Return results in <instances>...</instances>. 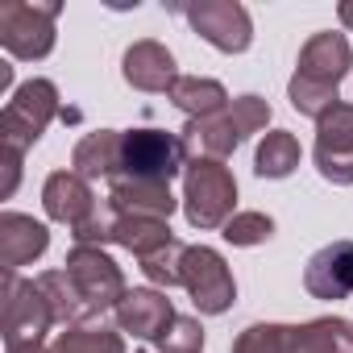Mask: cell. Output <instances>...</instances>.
Returning <instances> with one entry per match:
<instances>
[{"instance_id":"1","label":"cell","mask_w":353,"mask_h":353,"mask_svg":"<svg viewBox=\"0 0 353 353\" xmlns=\"http://www.w3.org/2000/svg\"><path fill=\"white\" fill-rule=\"evenodd\" d=\"M353 67V50L345 34H312L299 50V67L291 75V104L303 117H320L324 108H332L341 96V79Z\"/></svg>"},{"instance_id":"2","label":"cell","mask_w":353,"mask_h":353,"mask_svg":"<svg viewBox=\"0 0 353 353\" xmlns=\"http://www.w3.org/2000/svg\"><path fill=\"white\" fill-rule=\"evenodd\" d=\"M266 121H270V104L262 96H237L229 108H221L212 117H200V121H188L179 137H183L192 158L225 162L250 133L266 129Z\"/></svg>"},{"instance_id":"3","label":"cell","mask_w":353,"mask_h":353,"mask_svg":"<svg viewBox=\"0 0 353 353\" xmlns=\"http://www.w3.org/2000/svg\"><path fill=\"white\" fill-rule=\"evenodd\" d=\"M237 179L225 162L192 158L183 170V212L192 229H225L237 212Z\"/></svg>"},{"instance_id":"4","label":"cell","mask_w":353,"mask_h":353,"mask_svg":"<svg viewBox=\"0 0 353 353\" xmlns=\"http://www.w3.org/2000/svg\"><path fill=\"white\" fill-rule=\"evenodd\" d=\"M54 328V312L38 287V279H17L5 270V287H0V332H5V349H34L46 341Z\"/></svg>"},{"instance_id":"5","label":"cell","mask_w":353,"mask_h":353,"mask_svg":"<svg viewBox=\"0 0 353 353\" xmlns=\"http://www.w3.org/2000/svg\"><path fill=\"white\" fill-rule=\"evenodd\" d=\"M59 112H63L59 108V88L50 79H26L9 96L5 112H0V150H13V154L26 158V150L46 133V125Z\"/></svg>"},{"instance_id":"6","label":"cell","mask_w":353,"mask_h":353,"mask_svg":"<svg viewBox=\"0 0 353 353\" xmlns=\"http://www.w3.org/2000/svg\"><path fill=\"white\" fill-rule=\"evenodd\" d=\"M63 270H67V279H71L75 295L83 299V307H88V320H92V324H96V320H104L108 312H117V303L129 295L121 266H117L100 245H75V250L67 254Z\"/></svg>"},{"instance_id":"7","label":"cell","mask_w":353,"mask_h":353,"mask_svg":"<svg viewBox=\"0 0 353 353\" xmlns=\"http://www.w3.org/2000/svg\"><path fill=\"white\" fill-rule=\"evenodd\" d=\"M179 170H188V145H183L179 133H166V129H129V133H121V170L117 174L170 183Z\"/></svg>"},{"instance_id":"8","label":"cell","mask_w":353,"mask_h":353,"mask_svg":"<svg viewBox=\"0 0 353 353\" xmlns=\"http://www.w3.org/2000/svg\"><path fill=\"white\" fill-rule=\"evenodd\" d=\"M63 5H30V0H5L0 5V46L13 59H46L54 50V21Z\"/></svg>"},{"instance_id":"9","label":"cell","mask_w":353,"mask_h":353,"mask_svg":"<svg viewBox=\"0 0 353 353\" xmlns=\"http://www.w3.org/2000/svg\"><path fill=\"white\" fill-rule=\"evenodd\" d=\"M183 287H188L192 303L204 316H225L233 307V299H237V283H233L229 262L208 245H188V254H183Z\"/></svg>"},{"instance_id":"10","label":"cell","mask_w":353,"mask_h":353,"mask_svg":"<svg viewBox=\"0 0 353 353\" xmlns=\"http://www.w3.org/2000/svg\"><path fill=\"white\" fill-rule=\"evenodd\" d=\"M316 170L336 188H353V104L336 100L316 117Z\"/></svg>"},{"instance_id":"11","label":"cell","mask_w":353,"mask_h":353,"mask_svg":"<svg viewBox=\"0 0 353 353\" xmlns=\"http://www.w3.org/2000/svg\"><path fill=\"white\" fill-rule=\"evenodd\" d=\"M183 17L192 21V30L204 42H212L225 54H241L254 42V21H250L245 5H237V0H200V5L183 9Z\"/></svg>"},{"instance_id":"12","label":"cell","mask_w":353,"mask_h":353,"mask_svg":"<svg viewBox=\"0 0 353 353\" xmlns=\"http://www.w3.org/2000/svg\"><path fill=\"white\" fill-rule=\"evenodd\" d=\"M303 287L312 299H349L353 295V241H328L307 258Z\"/></svg>"},{"instance_id":"13","label":"cell","mask_w":353,"mask_h":353,"mask_svg":"<svg viewBox=\"0 0 353 353\" xmlns=\"http://www.w3.org/2000/svg\"><path fill=\"white\" fill-rule=\"evenodd\" d=\"M42 208H46L50 221H59L67 229H79L100 204H96V192H92V183L83 179V174L54 170L50 179H46V188H42Z\"/></svg>"},{"instance_id":"14","label":"cell","mask_w":353,"mask_h":353,"mask_svg":"<svg viewBox=\"0 0 353 353\" xmlns=\"http://www.w3.org/2000/svg\"><path fill=\"white\" fill-rule=\"evenodd\" d=\"M117 324L121 332L137 336V341H158L170 324H174V307L162 291L154 287H133L121 303H117Z\"/></svg>"},{"instance_id":"15","label":"cell","mask_w":353,"mask_h":353,"mask_svg":"<svg viewBox=\"0 0 353 353\" xmlns=\"http://www.w3.org/2000/svg\"><path fill=\"white\" fill-rule=\"evenodd\" d=\"M125 83L137 92H170L174 79H179V67H174V54L162 42H133L125 50Z\"/></svg>"},{"instance_id":"16","label":"cell","mask_w":353,"mask_h":353,"mask_svg":"<svg viewBox=\"0 0 353 353\" xmlns=\"http://www.w3.org/2000/svg\"><path fill=\"white\" fill-rule=\"evenodd\" d=\"M46 245H50V233L34 216H26V212H5V216H0V266H5V270L17 274L21 266L42 258Z\"/></svg>"},{"instance_id":"17","label":"cell","mask_w":353,"mask_h":353,"mask_svg":"<svg viewBox=\"0 0 353 353\" xmlns=\"http://www.w3.org/2000/svg\"><path fill=\"white\" fill-rule=\"evenodd\" d=\"M108 204L117 212H129V216H150V221H166L174 212V196H170V183H154V179H129V174H117L108 179Z\"/></svg>"},{"instance_id":"18","label":"cell","mask_w":353,"mask_h":353,"mask_svg":"<svg viewBox=\"0 0 353 353\" xmlns=\"http://www.w3.org/2000/svg\"><path fill=\"white\" fill-rule=\"evenodd\" d=\"M71 170L83 179H112L121 170V133L117 129H92L79 137L75 154H71Z\"/></svg>"},{"instance_id":"19","label":"cell","mask_w":353,"mask_h":353,"mask_svg":"<svg viewBox=\"0 0 353 353\" xmlns=\"http://www.w3.org/2000/svg\"><path fill=\"white\" fill-rule=\"evenodd\" d=\"M166 96H170L174 108H183V112H188V121H200V117H212V112L229 108V92H225V83H216V79H200V75H179Z\"/></svg>"},{"instance_id":"20","label":"cell","mask_w":353,"mask_h":353,"mask_svg":"<svg viewBox=\"0 0 353 353\" xmlns=\"http://www.w3.org/2000/svg\"><path fill=\"white\" fill-rule=\"evenodd\" d=\"M291 353H353V324L336 320V316L307 320L295 328Z\"/></svg>"},{"instance_id":"21","label":"cell","mask_w":353,"mask_h":353,"mask_svg":"<svg viewBox=\"0 0 353 353\" xmlns=\"http://www.w3.org/2000/svg\"><path fill=\"white\" fill-rule=\"evenodd\" d=\"M299 166V137L287 129H270L254 154V170L258 179H287V174Z\"/></svg>"},{"instance_id":"22","label":"cell","mask_w":353,"mask_h":353,"mask_svg":"<svg viewBox=\"0 0 353 353\" xmlns=\"http://www.w3.org/2000/svg\"><path fill=\"white\" fill-rule=\"evenodd\" d=\"M38 287H42L50 312H54V324H71V328H75V324H92L83 299L75 295V287H71V279H67V270H46V274H38Z\"/></svg>"},{"instance_id":"23","label":"cell","mask_w":353,"mask_h":353,"mask_svg":"<svg viewBox=\"0 0 353 353\" xmlns=\"http://www.w3.org/2000/svg\"><path fill=\"white\" fill-rule=\"evenodd\" d=\"M54 353H125V336L104 324H75L59 332Z\"/></svg>"},{"instance_id":"24","label":"cell","mask_w":353,"mask_h":353,"mask_svg":"<svg viewBox=\"0 0 353 353\" xmlns=\"http://www.w3.org/2000/svg\"><path fill=\"white\" fill-rule=\"evenodd\" d=\"M183 254H188V245L174 237V241H166L141 258V274L158 287H183Z\"/></svg>"},{"instance_id":"25","label":"cell","mask_w":353,"mask_h":353,"mask_svg":"<svg viewBox=\"0 0 353 353\" xmlns=\"http://www.w3.org/2000/svg\"><path fill=\"white\" fill-rule=\"evenodd\" d=\"M291 324H250L233 341V353H291Z\"/></svg>"},{"instance_id":"26","label":"cell","mask_w":353,"mask_h":353,"mask_svg":"<svg viewBox=\"0 0 353 353\" xmlns=\"http://www.w3.org/2000/svg\"><path fill=\"white\" fill-rule=\"evenodd\" d=\"M229 245H262V241H270L274 237V221L266 216V212H237L229 225H225V233H221Z\"/></svg>"},{"instance_id":"27","label":"cell","mask_w":353,"mask_h":353,"mask_svg":"<svg viewBox=\"0 0 353 353\" xmlns=\"http://www.w3.org/2000/svg\"><path fill=\"white\" fill-rule=\"evenodd\" d=\"M154 345H158V353H200L204 349V324L196 316H174V324Z\"/></svg>"},{"instance_id":"28","label":"cell","mask_w":353,"mask_h":353,"mask_svg":"<svg viewBox=\"0 0 353 353\" xmlns=\"http://www.w3.org/2000/svg\"><path fill=\"white\" fill-rule=\"evenodd\" d=\"M0 162H5V183H0V200H9L21 183V154L13 150H0Z\"/></svg>"},{"instance_id":"29","label":"cell","mask_w":353,"mask_h":353,"mask_svg":"<svg viewBox=\"0 0 353 353\" xmlns=\"http://www.w3.org/2000/svg\"><path fill=\"white\" fill-rule=\"evenodd\" d=\"M336 17H341V26H349V30H353V0H345V5L336 9Z\"/></svg>"},{"instance_id":"30","label":"cell","mask_w":353,"mask_h":353,"mask_svg":"<svg viewBox=\"0 0 353 353\" xmlns=\"http://www.w3.org/2000/svg\"><path fill=\"white\" fill-rule=\"evenodd\" d=\"M13 88V67H0V92Z\"/></svg>"},{"instance_id":"31","label":"cell","mask_w":353,"mask_h":353,"mask_svg":"<svg viewBox=\"0 0 353 353\" xmlns=\"http://www.w3.org/2000/svg\"><path fill=\"white\" fill-rule=\"evenodd\" d=\"M5 353H54V349H42V345H34V349H5Z\"/></svg>"}]
</instances>
